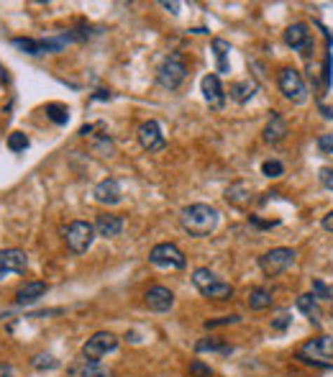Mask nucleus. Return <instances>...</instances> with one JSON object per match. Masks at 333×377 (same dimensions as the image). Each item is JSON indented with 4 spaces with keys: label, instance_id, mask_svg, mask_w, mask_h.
Segmentation results:
<instances>
[{
    "label": "nucleus",
    "instance_id": "31",
    "mask_svg": "<svg viewBox=\"0 0 333 377\" xmlns=\"http://www.w3.org/2000/svg\"><path fill=\"white\" fill-rule=\"evenodd\" d=\"M190 377H213V370H210V364H205L203 359H193L190 367H187Z\"/></svg>",
    "mask_w": 333,
    "mask_h": 377
},
{
    "label": "nucleus",
    "instance_id": "11",
    "mask_svg": "<svg viewBox=\"0 0 333 377\" xmlns=\"http://www.w3.org/2000/svg\"><path fill=\"white\" fill-rule=\"evenodd\" d=\"M136 139H139L141 149H147L149 154H151V152H162V149L167 147V139H164V133H162V126L156 124L154 119L144 121V124L139 126Z\"/></svg>",
    "mask_w": 333,
    "mask_h": 377
},
{
    "label": "nucleus",
    "instance_id": "12",
    "mask_svg": "<svg viewBox=\"0 0 333 377\" xmlns=\"http://www.w3.org/2000/svg\"><path fill=\"white\" fill-rule=\"evenodd\" d=\"M200 93H203V100H205L213 111H223V105H226V90H223L218 74H205V77L200 80Z\"/></svg>",
    "mask_w": 333,
    "mask_h": 377
},
{
    "label": "nucleus",
    "instance_id": "5",
    "mask_svg": "<svg viewBox=\"0 0 333 377\" xmlns=\"http://www.w3.org/2000/svg\"><path fill=\"white\" fill-rule=\"evenodd\" d=\"M277 88L290 103H305L308 100V85H305L303 74L297 72L295 67H282L280 74H277Z\"/></svg>",
    "mask_w": 333,
    "mask_h": 377
},
{
    "label": "nucleus",
    "instance_id": "25",
    "mask_svg": "<svg viewBox=\"0 0 333 377\" xmlns=\"http://www.w3.org/2000/svg\"><path fill=\"white\" fill-rule=\"evenodd\" d=\"M46 119L57 126H67L69 124V108L62 103H49L46 105Z\"/></svg>",
    "mask_w": 333,
    "mask_h": 377
},
{
    "label": "nucleus",
    "instance_id": "17",
    "mask_svg": "<svg viewBox=\"0 0 333 377\" xmlns=\"http://www.w3.org/2000/svg\"><path fill=\"white\" fill-rule=\"evenodd\" d=\"M46 282H26V285H21V288L15 290V305H31L36 303V300H41V298L46 296Z\"/></svg>",
    "mask_w": 333,
    "mask_h": 377
},
{
    "label": "nucleus",
    "instance_id": "2",
    "mask_svg": "<svg viewBox=\"0 0 333 377\" xmlns=\"http://www.w3.org/2000/svg\"><path fill=\"white\" fill-rule=\"evenodd\" d=\"M295 359H300L303 364H313L320 370L333 367V336L320 333L315 339H308L303 347H297Z\"/></svg>",
    "mask_w": 333,
    "mask_h": 377
},
{
    "label": "nucleus",
    "instance_id": "20",
    "mask_svg": "<svg viewBox=\"0 0 333 377\" xmlns=\"http://www.w3.org/2000/svg\"><path fill=\"white\" fill-rule=\"evenodd\" d=\"M226 200L236 208L249 206V203H252V185H249V183H233V185L226 190Z\"/></svg>",
    "mask_w": 333,
    "mask_h": 377
},
{
    "label": "nucleus",
    "instance_id": "23",
    "mask_svg": "<svg viewBox=\"0 0 333 377\" xmlns=\"http://www.w3.org/2000/svg\"><path fill=\"white\" fill-rule=\"evenodd\" d=\"M272 305V290L269 288H254L249 293V308L252 311H264Z\"/></svg>",
    "mask_w": 333,
    "mask_h": 377
},
{
    "label": "nucleus",
    "instance_id": "4",
    "mask_svg": "<svg viewBox=\"0 0 333 377\" xmlns=\"http://www.w3.org/2000/svg\"><path fill=\"white\" fill-rule=\"evenodd\" d=\"M193 285L198 288L200 296L205 298H213V300H226V298L233 296V288H231L229 282H223L213 270H208V267H198L193 272Z\"/></svg>",
    "mask_w": 333,
    "mask_h": 377
},
{
    "label": "nucleus",
    "instance_id": "8",
    "mask_svg": "<svg viewBox=\"0 0 333 377\" xmlns=\"http://www.w3.org/2000/svg\"><path fill=\"white\" fill-rule=\"evenodd\" d=\"M118 349V339L111 331H95L82 344V362H100L105 355Z\"/></svg>",
    "mask_w": 333,
    "mask_h": 377
},
{
    "label": "nucleus",
    "instance_id": "18",
    "mask_svg": "<svg viewBox=\"0 0 333 377\" xmlns=\"http://www.w3.org/2000/svg\"><path fill=\"white\" fill-rule=\"evenodd\" d=\"M264 141L266 144H280L285 136H287V124H285V119H282V113L274 111L272 116H269V121H266L264 126Z\"/></svg>",
    "mask_w": 333,
    "mask_h": 377
},
{
    "label": "nucleus",
    "instance_id": "13",
    "mask_svg": "<svg viewBox=\"0 0 333 377\" xmlns=\"http://www.w3.org/2000/svg\"><path fill=\"white\" fill-rule=\"evenodd\" d=\"M26 267H29V257L23 249H0V280L26 272Z\"/></svg>",
    "mask_w": 333,
    "mask_h": 377
},
{
    "label": "nucleus",
    "instance_id": "42",
    "mask_svg": "<svg viewBox=\"0 0 333 377\" xmlns=\"http://www.w3.org/2000/svg\"><path fill=\"white\" fill-rule=\"evenodd\" d=\"M105 98H111V93H105V90H97V95H93V100H105Z\"/></svg>",
    "mask_w": 333,
    "mask_h": 377
},
{
    "label": "nucleus",
    "instance_id": "24",
    "mask_svg": "<svg viewBox=\"0 0 333 377\" xmlns=\"http://www.w3.org/2000/svg\"><path fill=\"white\" fill-rule=\"evenodd\" d=\"M213 52L215 60H218V72H229V52L231 44L226 39H213Z\"/></svg>",
    "mask_w": 333,
    "mask_h": 377
},
{
    "label": "nucleus",
    "instance_id": "15",
    "mask_svg": "<svg viewBox=\"0 0 333 377\" xmlns=\"http://www.w3.org/2000/svg\"><path fill=\"white\" fill-rule=\"evenodd\" d=\"M93 195H95V200L100 203V206H118L121 198H123L118 180H113V178L103 180V183H97L95 190H93Z\"/></svg>",
    "mask_w": 333,
    "mask_h": 377
},
{
    "label": "nucleus",
    "instance_id": "1",
    "mask_svg": "<svg viewBox=\"0 0 333 377\" xmlns=\"http://www.w3.org/2000/svg\"><path fill=\"white\" fill-rule=\"evenodd\" d=\"M221 213L208 203H193L179 211V226L195 239H205L218 229Z\"/></svg>",
    "mask_w": 333,
    "mask_h": 377
},
{
    "label": "nucleus",
    "instance_id": "27",
    "mask_svg": "<svg viewBox=\"0 0 333 377\" xmlns=\"http://www.w3.org/2000/svg\"><path fill=\"white\" fill-rule=\"evenodd\" d=\"M77 377H113L111 370H105L100 362H85L77 370Z\"/></svg>",
    "mask_w": 333,
    "mask_h": 377
},
{
    "label": "nucleus",
    "instance_id": "16",
    "mask_svg": "<svg viewBox=\"0 0 333 377\" xmlns=\"http://www.w3.org/2000/svg\"><path fill=\"white\" fill-rule=\"evenodd\" d=\"M126 221H123V216H113V213H103L97 216L95 221V234L103 239H113V237H121V231H123Z\"/></svg>",
    "mask_w": 333,
    "mask_h": 377
},
{
    "label": "nucleus",
    "instance_id": "43",
    "mask_svg": "<svg viewBox=\"0 0 333 377\" xmlns=\"http://www.w3.org/2000/svg\"><path fill=\"white\" fill-rule=\"evenodd\" d=\"M0 377H13V372H11V367H0Z\"/></svg>",
    "mask_w": 333,
    "mask_h": 377
},
{
    "label": "nucleus",
    "instance_id": "38",
    "mask_svg": "<svg viewBox=\"0 0 333 377\" xmlns=\"http://www.w3.org/2000/svg\"><path fill=\"white\" fill-rule=\"evenodd\" d=\"M249 223L257 226V229H274V226H280V221H261L257 216H249Z\"/></svg>",
    "mask_w": 333,
    "mask_h": 377
},
{
    "label": "nucleus",
    "instance_id": "35",
    "mask_svg": "<svg viewBox=\"0 0 333 377\" xmlns=\"http://www.w3.org/2000/svg\"><path fill=\"white\" fill-rule=\"evenodd\" d=\"M290 324H292V316H290V311H280L277 316L272 318V329H274V331H285Z\"/></svg>",
    "mask_w": 333,
    "mask_h": 377
},
{
    "label": "nucleus",
    "instance_id": "41",
    "mask_svg": "<svg viewBox=\"0 0 333 377\" xmlns=\"http://www.w3.org/2000/svg\"><path fill=\"white\" fill-rule=\"evenodd\" d=\"M320 113H323V119H328V121L333 119V108H326V105H320Z\"/></svg>",
    "mask_w": 333,
    "mask_h": 377
},
{
    "label": "nucleus",
    "instance_id": "30",
    "mask_svg": "<svg viewBox=\"0 0 333 377\" xmlns=\"http://www.w3.org/2000/svg\"><path fill=\"white\" fill-rule=\"evenodd\" d=\"M31 364H34V370H57L60 367V362L52 355H36L31 359Z\"/></svg>",
    "mask_w": 333,
    "mask_h": 377
},
{
    "label": "nucleus",
    "instance_id": "26",
    "mask_svg": "<svg viewBox=\"0 0 333 377\" xmlns=\"http://www.w3.org/2000/svg\"><path fill=\"white\" fill-rule=\"evenodd\" d=\"M13 46L15 49H21L23 54H31V57L44 54V44H41V39H13Z\"/></svg>",
    "mask_w": 333,
    "mask_h": 377
},
{
    "label": "nucleus",
    "instance_id": "32",
    "mask_svg": "<svg viewBox=\"0 0 333 377\" xmlns=\"http://www.w3.org/2000/svg\"><path fill=\"white\" fill-rule=\"evenodd\" d=\"M313 296L318 300H333V290L323 280H313Z\"/></svg>",
    "mask_w": 333,
    "mask_h": 377
},
{
    "label": "nucleus",
    "instance_id": "39",
    "mask_svg": "<svg viewBox=\"0 0 333 377\" xmlns=\"http://www.w3.org/2000/svg\"><path fill=\"white\" fill-rule=\"evenodd\" d=\"M320 226H323V229L331 231V234H333V211H328V213L323 216V221H320Z\"/></svg>",
    "mask_w": 333,
    "mask_h": 377
},
{
    "label": "nucleus",
    "instance_id": "7",
    "mask_svg": "<svg viewBox=\"0 0 333 377\" xmlns=\"http://www.w3.org/2000/svg\"><path fill=\"white\" fill-rule=\"evenodd\" d=\"M95 226L88 221H72L64 229V244L72 254H85L95 242Z\"/></svg>",
    "mask_w": 333,
    "mask_h": 377
},
{
    "label": "nucleus",
    "instance_id": "14",
    "mask_svg": "<svg viewBox=\"0 0 333 377\" xmlns=\"http://www.w3.org/2000/svg\"><path fill=\"white\" fill-rule=\"evenodd\" d=\"M144 303H147L149 311L164 313V311H170L172 305H175V296H172L170 288H164V285H154V288L147 290V296H144Z\"/></svg>",
    "mask_w": 333,
    "mask_h": 377
},
{
    "label": "nucleus",
    "instance_id": "10",
    "mask_svg": "<svg viewBox=\"0 0 333 377\" xmlns=\"http://www.w3.org/2000/svg\"><path fill=\"white\" fill-rule=\"evenodd\" d=\"M285 44L290 46V49H295V52H300L303 57H311L313 52V34H311V26L303 21L292 23V26H287L285 29Z\"/></svg>",
    "mask_w": 333,
    "mask_h": 377
},
{
    "label": "nucleus",
    "instance_id": "9",
    "mask_svg": "<svg viewBox=\"0 0 333 377\" xmlns=\"http://www.w3.org/2000/svg\"><path fill=\"white\" fill-rule=\"evenodd\" d=\"M149 262L154 267H162V270H185L187 265L182 249L177 244H172V242L156 244L154 249L149 251Z\"/></svg>",
    "mask_w": 333,
    "mask_h": 377
},
{
    "label": "nucleus",
    "instance_id": "19",
    "mask_svg": "<svg viewBox=\"0 0 333 377\" xmlns=\"http://www.w3.org/2000/svg\"><path fill=\"white\" fill-rule=\"evenodd\" d=\"M297 311L305 313L313 326H320V318H323V313H320L318 298L313 296V293H305V296L297 298Z\"/></svg>",
    "mask_w": 333,
    "mask_h": 377
},
{
    "label": "nucleus",
    "instance_id": "6",
    "mask_svg": "<svg viewBox=\"0 0 333 377\" xmlns=\"http://www.w3.org/2000/svg\"><path fill=\"white\" fill-rule=\"evenodd\" d=\"M295 259H297L295 249H290V246H277V249H269L261 254L259 267L266 277H277V275L287 272L290 267L295 265Z\"/></svg>",
    "mask_w": 333,
    "mask_h": 377
},
{
    "label": "nucleus",
    "instance_id": "21",
    "mask_svg": "<svg viewBox=\"0 0 333 377\" xmlns=\"http://www.w3.org/2000/svg\"><path fill=\"white\" fill-rule=\"evenodd\" d=\"M195 352H198V355H203V352H213V355L229 357V355H233V347L226 344L223 339H218V336H205V339H200L198 344H195Z\"/></svg>",
    "mask_w": 333,
    "mask_h": 377
},
{
    "label": "nucleus",
    "instance_id": "28",
    "mask_svg": "<svg viewBox=\"0 0 333 377\" xmlns=\"http://www.w3.org/2000/svg\"><path fill=\"white\" fill-rule=\"evenodd\" d=\"M29 147H31V141H29V136H26V133L13 131L11 136H8V149H11L13 154H18V152H26Z\"/></svg>",
    "mask_w": 333,
    "mask_h": 377
},
{
    "label": "nucleus",
    "instance_id": "29",
    "mask_svg": "<svg viewBox=\"0 0 333 377\" xmlns=\"http://www.w3.org/2000/svg\"><path fill=\"white\" fill-rule=\"evenodd\" d=\"M261 175L264 178H282L285 175V164L280 159H266V162H261Z\"/></svg>",
    "mask_w": 333,
    "mask_h": 377
},
{
    "label": "nucleus",
    "instance_id": "37",
    "mask_svg": "<svg viewBox=\"0 0 333 377\" xmlns=\"http://www.w3.org/2000/svg\"><path fill=\"white\" fill-rule=\"evenodd\" d=\"M318 180H320V185L326 187V190H333V167H320Z\"/></svg>",
    "mask_w": 333,
    "mask_h": 377
},
{
    "label": "nucleus",
    "instance_id": "34",
    "mask_svg": "<svg viewBox=\"0 0 333 377\" xmlns=\"http://www.w3.org/2000/svg\"><path fill=\"white\" fill-rule=\"evenodd\" d=\"M331 74H333V54L328 49L326 57H323V90L331 88Z\"/></svg>",
    "mask_w": 333,
    "mask_h": 377
},
{
    "label": "nucleus",
    "instance_id": "40",
    "mask_svg": "<svg viewBox=\"0 0 333 377\" xmlns=\"http://www.w3.org/2000/svg\"><path fill=\"white\" fill-rule=\"evenodd\" d=\"M162 8H167V11H170L172 15H177V13H179V3H167V0H164Z\"/></svg>",
    "mask_w": 333,
    "mask_h": 377
},
{
    "label": "nucleus",
    "instance_id": "36",
    "mask_svg": "<svg viewBox=\"0 0 333 377\" xmlns=\"http://www.w3.org/2000/svg\"><path fill=\"white\" fill-rule=\"evenodd\" d=\"M315 144H318L320 154H333V133H320Z\"/></svg>",
    "mask_w": 333,
    "mask_h": 377
},
{
    "label": "nucleus",
    "instance_id": "33",
    "mask_svg": "<svg viewBox=\"0 0 333 377\" xmlns=\"http://www.w3.org/2000/svg\"><path fill=\"white\" fill-rule=\"evenodd\" d=\"M241 316L238 313H231V316H223V318H210L205 321V329H218V326H231V324H238Z\"/></svg>",
    "mask_w": 333,
    "mask_h": 377
},
{
    "label": "nucleus",
    "instance_id": "22",
    "mask_svg": "<svg viewBox=\"0 0 333 377\" xmlns=\"http://www.w3.org/2000/svg\"><path fill=\"white\" fill-rule=\"evenodd\" d=\"M257 82H252V80H241V82H233V85H231V100H236V103H249V100H252L254 95H257Z\"/></svg>",
    "mask_w": 333,
    "mask_h": 377
},
{
    "label": "nucleus",
    "instance_id": "3",
    "mask_svg": "<svg viewBox=\"0 0 333 377\" xmlns=\"http://www.w3.org/2000/svg\"><path fill=\"white\" fill-rule=\"evenodd\" d=\"M187 77V62L185 54L179 52H170L159 62L156 67V82L162 85L164 90H177Z\"/></svg>",
    "mask_w": 333,
    "mask_h": 377
}]
</instances>
